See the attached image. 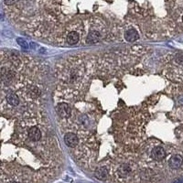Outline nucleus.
Wrapping results in <instances>:
<instances>
[{
  "label": "nucleus",
  "mask_w": 183,
  "mask_h": 183,
  "mask_svg": "<svg viewBox=\"0 0 183 183\" xmlns=\"http://www.w3.org/2000/svg\"><path fill=\"white\" fill-rule=\"evenodd\" d=\"M168 167L171 169H179L183 165V158L179 154H175L168 159Z\"/></svg>",
  "instance_id": "nucleus-1"
},
{
  "label": "nucleus",
  "mask_w": 183,
  "mask_h": 183,
  "mask_svg": "<svg viewBox=\"0 0 183 183\" xmlns=\"http://www.w3.org/2000/svg\"><path fill=\"white\" fill-rule=\"evenodd\" d=\"M166 150L162 147H156L151 151V158L155 161H162L166 158Z\"/></svg>",
  "instance_id": "nucleus-2"
},
{
  "label": "nucleus",
  "mask_w": 183,
  "mask_h": 183,
  "mask_svg": "<svg viewBox=\"0 0 183 183\" xmlns=\"http://www.w3.org/2000/svg\"><path fill=\"white\" fill-rule=\"evenodd\" d=\"M64 142L69 147H75L79 143V140L76 135H74L72 133H68L64 137Z\"/></svg>",
  "instance_id": "nucleus-3"
},
{
  "label": "nucleus",
  "mask_w": 183,
  "mask_h": 183,
  "mask_svg": "<svg viewBox=\"0 0 183 183\" xmlns=\"http://www.w3.org/2000/svg\"><path fill=\"white\" fill-rule=\"evenodd\" d=\"M57 112L60 116L62 117H70L71 116V108L67 104H60L57 107Z\"/></svg>",
  "instance_id": "nucleus-4"
},
{
  "label": "nucleus",
  "mask_w": 183,
  "mask_h": 183,
  "mask_svg": "<svg viewBox=\"0 0 183 183\" xmlns=\"http://www.w3.org/2000/svg\"><path fill=\"white\" fill-rule=\"evenodd\" d=\"M6 101L10 106H18L19 104V97L18 96V94L13 93V92H9L6 94Z\"/></svg>",
  "instance_id": "nucleus-5"
},
{
  "label": "nucleus",
  "mask_w": 183,
  "mask_h": 183,
  "mask_svg": "<svg viewBox=\"0 0 183 183\" xmlns=\"http://www.w3.org/2000/svg\"><path fill=\"white\" fill-rule=\"evenodd\" d=\"M101 39V34L96 30H93L88 34L86 41L88 44H95Z\"/></svg>",
  "instance_id": "nucleus-6"
},
{
  "label": "nucleus",
  "mask_w": 183,
  "mask_h": 183,
  "mask_svg": "<svg viewBox=\"0 0 183 183\" xmlns=\"http://www.w3.org/2000/svg\"><path fill=\"white\" fill-rule=\"evenodd\" d=\"M131 172V168L129 165L127 164H123L121 165L118 168H117V175L119 176L120 178H126L129 176Z\"/></svg>",
  "instance_id": "nucleus-7"
},
{
  "label": "nucleus",
  "mask_w": 183,
  "mask_h": 183,
  "mask_svg": "<svg viewBox=\"0 0 183 183\" xmlns=\"http://www.w3.org/2000/svg\"><path fill=\"white\" fill-rule=\"evenodd\" d=\"M29 137L32 141H39L41 138V132L37 126H33L29 130Z\"/></svg>",
  "instance_id": "nucleus-8"
},
{
  "label": "nucleus",
  "mask_w": 183,
  "mask_h": 183,
  "mask_svg": "<svg viewBox=\"0 0 183 183\" xmlns=\"http://www.w3.org/2000/svg\"><path fill=\"white\" fill-rule=\"evenodd\" d=\"M138 38H139V35H138L137 31L135 29H131L129 30H127L125 33V39H126V41L134 42L137 39H138Z\"/></svg>",
  "instance_id": "nucleus-9"
},
{
  "label": "nucleus",
  "mask_w": 183,
  "mask_h": 183,
  "mask_svg": "<svg viewBox=\"0 0 183 183\" xmlns=\"http://www.w3.org/2000/svg\"><path fill=\"white\" fill-rule=\"evenodd\" d=\"M94 175H95V177L98 179L105 180L107 179V176H108V172H107L106 168H104V167L98 168L95 170V173H94Z\"/></svg>",
  "instance_id": "nucleus-10"
},
{
  "label": "nucleus",
  "mask_w": 183,
  "mask_h": 183,
  "mask_svg": "<svg viewBox=\"0 0 183 183\" xmlns=\"http://www.w3.org/2000/svg\"><path fill=\"white\" fill-rule=\"evenodd\" d=\"M79 34L75 31H72L67 36V42L70 45H74L79 41Z\"/></svg>",
  "instance_id": "nucleus-11"
},
{
  "label": "nucleus",
  "mask_w": 183,
  "mask_h": 183,
  "mask_svg": "<svg viewBox=\"0 0 183 183\" xmlns=\"http://www.w3.org/2000/svg\"><path fill=\"white\" fill-rule=\"evenodd\" d=\"M17 41H18V45H19L20 47H21L22 49H25V50L29 49V43L27 42L25 39H21V38H18V39H17Z\"/></svg>",
  "instance_id": "nucleus-12"
},
{
  "label": "nucleus",
  "mask_w": 183,
  "mask_h": 183,
  "mask_svg": "<svg viewBox=\"0 0 183 183\" xmlns=\"http://www.w3.org/2000/svg\"><path fill=\"white\" fill-rule=\"evenodd\" d=\"M18 0H4V2L6 6H12L14 5Z\"/></svg>",
  "instance_id": "nucleus-13"
},
{
  "label": "nucleus",
  "mask_w": 183,
  "mask_h": 183,
  "mask_svg": "<svg viewBox=\"0 0 183 183\" xmlns=\"http://www.w3.org/2000/svg\"><path fill=\"white\" fill-rule=\"evenodd\" d=\"M9 183H20L19 181H10Z\"/></svg>",
  "instance_id": "nucleus-14"
}]
</instances>
